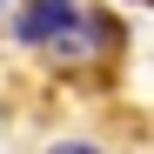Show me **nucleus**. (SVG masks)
I'll return each instance as SVG.
<instances>
[{
	"label": "nucleus",
	"instance_id": "1",
	"mask_svg": "<svg viewBox=\"0 0 154 154\" xmlns=\"http://www.w3.org/2000/svg\"><path fill=\"white\" fill-rule=\"evenodd\" d=\"M67 14H74V0H34V7L20 14V34H27V40H47Z\"/></svg>",
	"mask_w": 154,
	"mask_h": 154
},
{
	"label": "nucleus",
	"instance_id": "2",
	"mask_svg": "<svg viewBox=\"0 0 154 154\" xmlns=\"http://www.w3.org/2000/svg\"><path fill=\"white\" fill-rule=\"evenodd\" d=\"M47 154H100V147H81V141H60V147H47Z\"/></svg>",
	"mask_w": 154,
	"mask_h": 154
}]
</instances>
